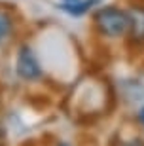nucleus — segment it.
Returning <instances> with one entry per match:
<instances>
[{
	"label": "nucleus",
	"mask_w": 144,
	"mask_h": 146,
	"mask_svg": "<svg viewBox=\"0 0 144 146\" xmlns=\"http://www.w3.org/2000/svg\"><path fill=\"white\" fill-rule=\"evenodd\" d=\"M66 2H74V0H66Z\"/></svg>",
	"instance_id": "nucleus-8"
},
{
	"label": "nucleus",
	"mask_w": 144,
	"mask_h": 146,
	"mask_svg": "<svg viewBox=\"0 0 144 146\" xmlns=\"http://www.w3.org/2000/svg\"><path fill=\"white\" fill-rule=\"evenodd\" d=\"M95 25L99 27V31L102 34L116 38V36L127 34L133 27V21L123 10L108 6V8H102L95 13Z\"/></svg>",
	"instance_id": "nucleus-1"
},
{
	"label": "nucleus",
	"mask_w": 144,
	"mask_h": 146,
	"mask_svg": "<svg viewBox=\"0 0 144 146\" xmlns=\"http://www.w3.org/2000/svg\"><path fill=\"white\" fill-rule=\"evenodd\" d=\"M95 2L97 0H82V2H76L74 0V4H68V2L63 4V10L68 11V13H72V15H82V13H86Z\"/></svg>",
	"instance_id": "nucleus-4"
},
{
	"label": "nucleus",
	"mask_w": 144,
	"mask_h": 146,
	"mask_svg": "<svg viewBox=\"0 0 144 146\" xmlns=\"http://www.w3.org/2000/svg\"><path fill=\"white\" fill-rule=\"evenodd\" d=\"M59 146H68V144H59Z\"/></svg>",
	"instance_id": "nucleus-7"
},
{
	"label": "nucleus",
	"mask_w": 144,
	"mask_h": 146,
	"mask_svg": "<svg viewBox=\"0 0 144 146\" xmlns=\"http://www.w3.org/2000/svg\"><path fill=\"white\" fill-rule=\"evenodd\" d=\"M11 27H13V19L6 10H0V46L10 38Z\"/></svg>",
	"instance_id": "nucleus-3"
},
{
	"label": "nucleus",
	"mask_w": 144,
	"mask_h": 146,
	"mask_svg": "<svg viewBox=\"0 0 144 146\" xmlns=\"http://www.w3.org/2000/svg\"><path fill=\"white\" fill-rule=\"evenodd\" d=\"M129 2L137 4V8H144V0H129Z\"/></svg>",
	"instance_id": "nucleus-5"
},
{
	"label": "nucleus",
	"mask_w": 144,
	"mask_h": 146,
	"mask_svg": "<svg viewBox=\"0 0 144 146\" xmlns=\"http://www.w3.org/2000/svg\"><path fill=\"white\" fill-rule=\"evenodd\" d=\"M15 70L23 80H36L40 76V72H42L36 57H34V53H32V49L29 46H23L19 49L17 61H15Z\"/></svg>",
	"instance_id": "nucleus-2"
},
{
	"label": "nucleus",
	"mask_w": 144,
	"mask_h": 146,
	"mask_svg": "<svg viewBox=\"0 0 144 146\" xmlns=\"http://www.w3.org/2000/svg\"><path fill=\"white\" fill-rule=\"evenodd\" d=\"M139 118H140V121H142V123H144V108L140 110V114H139Z\"/></svg>",
	"instance_id": "nucleus-6"
}]
</instances>
